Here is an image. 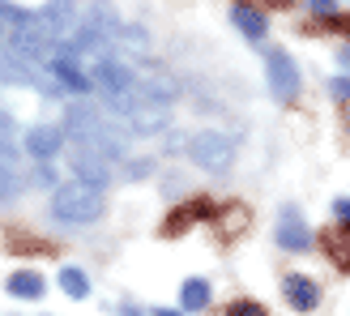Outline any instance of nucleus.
I'll return each mask as SVG.
<instances>
[{
    "mask_svg": "<svg viewBox=\"0 0 350 316\" xmlns=\"http://www.w3.org/2000/svg\"><path fill=\"white\" fill-rule=\"evenodd\" d=\"M64 133L68 142L98 150L107 163H129V124H120V116L90 107V103H68L64 111Z\"/></svg>",
    "mask_w": 350,
    "mask_h": 316,
    "instance_id": "1",
    "label": "nucleus"
},
{
    "mask_svg": "<svg viewBox=\"0 0 350 316\" xmlns=\"http://www.w3.org/2000/svg\"><path fill=\"white\" fill-rule=\"evenodd\" d=\"M103 209H107L103 188H90V184H81V180H68V184L51 188V214H56V222L90 226V222L103 218Z\"/></svg>",
    "mask_w": 350,
    "mask_h": 316,
    "instance_id": "2",
    "label": "nucleus"
},
{
    "mask_svg": "<svg viewBox=\"0 0 350 316\" xmlns=\"http://www.w3.org/2000/svg\"><path fill=\"white\" fill-rule=\"evenodd\" d=\"M0 85H22V90H39V94H60V81L47 73L43 64L26 60L17 47L0 43Z\"/></svg>",
    "mask_w": 350,
    "mask_h": 316,
    "instance_id": "3",
    "label": "nucleus"
},
{
    "mask_svg": "<svg viewBox=\"0 0 350 316\" xmlns=\"http://www.w3.org/2000/svg\"><path fill=\"white\" fill-rule=\"evenodd\" d=\"M188 158L209 175H226L235 163V142L218 129H201V133L188 137Z\"/></svg>",
    "mask_w": 350,
    "mask_h": 316,
    "instance_id": "4",
    "label": "nucleus"
},
{
    "mask_svg": "<svg viewBox=\"0 0 350 316\" xmlns=\"http://www.w3.org/2000/svg\"><path fill=\"white\" fill-rule=\"evenodd\" d=\"M265 73H269V94H273V103H295V98H299L304 77H299V64L291 60V51L273 47L269 56H265Z\"/></svg>",
    "mask_w": 350,
    "mask_h": 316,
    "instance_id": "5",
    "label": "nucleus"
},
{
    "mask_svg": "<svg viewBox=\"0 0 350 316\" xmlns=\"http://www.w3.org/2000/svg\"><path fill=\"white\" fill-rule=\"evenodd\" d=\"M68 171H73V180L90 184V188H107V184H111V163H107L98 150L77 146V142L68 146Z\"/></svg>",
    "mask_w": 350,
    "mask_h": 316,
    "instance_id": "6",
    "label": "nucleus"
},
{
    "mask_svg": "<svg viewBox=\"0 0 350 316\" xmlns=\"http://www.w3.org/2000/svg\"><path fill=\"white\" fill-rule=\"evenodd\" d=\"M273 239H278V248H286V252H312V243H317L312 226L299 218V209H295V205H286V209H282Z\"/></svg>",
    "mask_w": 350,
    "mask_h": 316,
    "instance_id": "7",
    "label": "nucleus"
},
{
    "mask_svg": "<svg viewBox=\"0 0 350 316\" xmlns=\"http://www.w3.org/2000/svg\"><path fill=\"white\" fill-rule=\"evenodd\" d=\"M22 150L34 158V163H51L64 150V129L60 124H30L22 137Z\"/></svg>",
    "mask_w": 350,
    "mask_h": 316,
    "instance_id": "8",
    "label": "nucleus"
},
{
    "mask_svg": "<svg viewBox=\"0 0 350 316\" xmlns=\"http://www.w3.org/2000/svg\"><path fill=\"white\" fill-rule=\"evenodd\" d=\"M39 13H43V22H47V30H51V39H56V43H68L77 34V26H81L73 0H47Z\"/></svg>",
    "mask_w": 350,
    "mask_h": 316,
    "instance_id": "9",
    "label": "nucleus"
},
{
    "mask_svg": "<svg viewBox=\"0 0 350 316\" xmlns=\"http://www.w3.org/2000/svg\"><path fill=\"white\" fill-rule=\"evenodd\" d=\"M26 184L30 175H22V167H17V146L0 142V201H13Z\"/></svg>",
    "mask_w": 350,
    "mask_h": 316,
    "instance_id": "10",
    "label": "nucleus"
},
{
    "mask_svg": "<svg viewBox=\"0 0 350 316\" xmlns=\"http://www.w3.org/2000/svg\"><path fill=\"white\" fill-rule=\"evenodd\" d=\"M129 133H137V137H150V133H163L167 124H171V107H163V103H142L129 120Z\"/></svg>",
    "mask_w": 350,
    "mask_h": 316,
    "instance_id": "11",
    "label": "nucleus"
},
{
    "mask_svg": "<svg viewBox=\"0 0 350 316\" xmlns=\"http://www.w3.org/2000/svg\"><path fill=\"white\" fill-rule=\"evenodd\" d=\"M282 295H286V304L295 308V312H312L321 304V287L312 282L308 274H291L286 282H282Z\"/></svg>",
    "mask_w": 350,
    "mask_h": 316,
    "instance_id": "12",
    "label": "nucleus"
},
{
    "mask_svg": "<svg viewBox=\"0 0 350 316\" xmlns=\"http://www.w3.org/2000/svg\"><path fill=\"white\" fill-rule=\"evenodd\" d=\"M231 22L239 26V34H248L252 43H260L269 34V17L260 9H252V5H231Z\"/></svg>",
    "mask_w": 350,
    "mask_h": 316,
    "instance_id": "13",
    "label": "nucleus"
},
{
    "mask_svg": "<svg viewBox=\"0 0 350 316\" xmlns=\"http://www.w3.org/2000/svg\"><path fill=\"white\" fill-rule=\"evenodd\" d=\"M5 291L13 295V300H43L47 282H43V274H39V269H17L9 282H5Z\"/></svg>",
    "mask_w": 350,
    "mask_h": 316,
    "instance_id": "14",
    "label": "nucleus"
},
{
    "mask_svg": "<svg viewBox=\"0 0 350 316\" xmlns=\"http://www.w3.org/2000/svg\"><path fill=\"white\" fill-rule=\"evenodd\" d=\"M180 308L184 312H205L209 308V282L205 278H188L180 287Z\"/></svg>",
    "mask_w": 350,
    "mask_h": 316,
    "instance_id": "15",
    "label": "nucleus"
},
{
    "mask_svg": "<svg viewBox=\"0 0 350 316\" xmlns=\"http://www.w3.org/2000/svg\"><path fill=\"white\" fill-rule=\"evenodd\" d=\"M60 291L68 295V300H85V295H90V278H85L77 265H64L60 269Z\"/></svg>",
    "mask_w": 350,
    "mask_h": 316,
    "instance_id": "16",
    "label": "nucleus"
},
{
    "mask_svg": "<svg viewBox=\"0 0 350 316\" xmlns=\"http://www.w3.org/2000/svg\"><path fill=\"white\" fill-rule=\"evenodd\" d=\"M329 252H334V265L350 274V226H342V231L334 235V243H329Z\"/></svg>",
    "mask_w": 350,
    "mask_h": 316,
    "instance_id": "17",
    "label": "nucleus"
},
{
    "mask_svg": "<svg viewBox=\"0 0 350 316\" xmlns=\"http://www.w3.org/2000/svg\"><path fill=\"white\" fill-rule=\"evenodd\" d=\"M120 47H124V51H137V56H146L150 39H146L142 26H124V30H120Z\"/></svg>",
    "mask_w": 350,
    "mask_h": 316,
    "instance_id": "18",
    "label": "nucleus"
},
{
    "mask_svg": "<svg viewBox=\"0 0 350 316\" xmlns=\"http://www.w3.org/2000/svg\"><path fill=\"white\" fill-rule=\"evenodd\" d=\"M30 184L34 188H51V184H56V171H51L47 163H34L30 167Z\"/></svg>",
    "mask_w": 350,
    "mask_h": 316,
    "instance_id": "19",
    "label": "nucleus"
},
{
    "mask_svg": "<svg viewBox=\"0 0 350 316\" xmlns=\"http://www.w3.org/2000/svg\"><path fill=\"white\" fill-rule=\"evenodd\" d=\"M226 316H269L260 304H252V300H235L231 308H226Z\"/></svg>",
    "mask_w": 350,
    "mask_h": 316,
    "instance_id": "20",
    "label": "nucleus"
},
{
    "mask_svg": "<svg viewBox=\"0 0 350 316\" xmlns=\"http://www.w3.org/2000/svg\"><path fill=\"white\" fill-rule=\"evenodd\" d=\"M304 5L317 13V17H334L338 13V0H304Z\"/></svg>",
    "mask_w": 350,
    "mask_h": 316,
    "instance_id": "21",
    "label": "nucleus"
},
{
    "mask_svg": "<svg viewBox=\"0 0 350 316\" xmlns=\"http://www.w3.org/2000/svg\"><path fill=\"white\" fill-rule=\"evenodd\" d=\"M329 94L342 98V103H350V77H334V81H329Z\"/></svg>",
    "mask_w": 350,
    "mask_h": 316,
    "instance_id": "22",
    "label": "nucleus"
},
{
    "mask_svg": "<svg viewBox=\"0 0 350 316\" xmlns=\"http://www.w3.org/2000/svg\"><path fill=\"white\" fill-rule=\"evenodd\" d=\"M334 218H338L342 226H350V197H338V201H334Z\"/></svg>",
    "mask_w": 350,
    "mask_h": 316,
    "instance_id": "23",
    "label": "nucleus"
},
{
    "mask_svg": "<svg viewBox=\"0 0 350 316\" xmlns=\"http://www.w3.org/2000/svg\"><path fill=\"white\" fill-rule=\"evenodd\" d=\"M124 171L137 180V175H150V171H154V163H150V158H137V163H124Z\"/></svg>",
    "mask_w": 350,
    "mask_h": 316,
    "instance_id": "24",
    "label": "nucleus"
},
{
    "mask_svg": "<svg viewBox=\"0 0 350 316\" xmlns=\"http://www.w3.org/2000/svg\"><path fill=\"white\" fill-rule=\"evenodd\" d=\"M0 142H13V116L0 111Z\"/></svg>",
    "mask_w": 350,
    "mask_h": 316,
    "instance_id": "25",
    "label": "nucleus"
},
{
    "mask_svg": "<svg viewBox=\"0 0 350 316\" xmlns=\"http://www.w3.org/2000/svg\"><path fill=\"white\" fill-rule=\"evenodd\" d=\"M120 316H146L142 308H133V304H120Z\"/></svg>",
    "mask_w": 350,
    "mask_h": 316,
    "instance_id": "26",
    "label": "nucleus"
},
{
    "mask_svg": "<svg viewBox=\"0 0 350 316\" xmlns=\"http://www.w3.org/2000/svg\"><path fill=\"white\" fill-rule=\"evenodd\" d=\"M150 316H184V312H180V308H154Z\"/></svg>",
    "mask_w": 350,
    "mask_h": 316,
    "instance_id": "27",
    "label": "nucleus"
},
{
    "mask_svg": "<svg viewBox=\"0 0 350 316\" xmlns=\"http://www.w3.org/2000/svg\"><path fill=\"white\" fill-rule=\"evenodd\" d=\"M342 30H346V34H350V17H346V22H342Z\"/></svg>",
    "mask_w": 350,
    "mask_h": 316,
    "instance_id": "28",
    "label": "nucleus"
}]
</instances>
